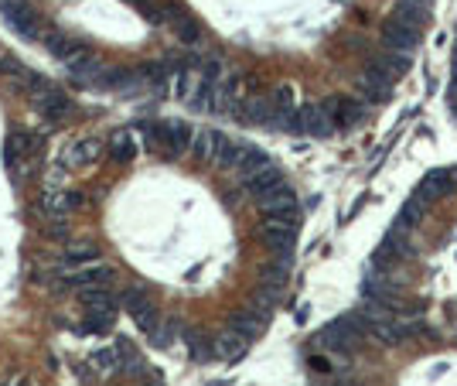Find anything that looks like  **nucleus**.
I'll list each match as a JSON object with an SVG mask.
<instances>
[{"label":"nucleus","mask_w":457,"mask_h":386,"mask_svg":"<svg viewBox=\"0 0 457 386\" xmlns=\"http://www.w3.org/2000/svg\"><path fill=\"white\" fill-rule=\"evenodd\" d=\"M137 130H144L147 133V140L157 144L161 151L168 157H178L184 154L188 147H191V140H195V133L188 124H181V120H154V124H137Z\"/></svg>","instance_id":"obj_1"},{"label":"nucleus","mask_w":457,"mask_h":386,"mask_svg":"<svg viewBox=\"0 0 457 386\" xmlns=\"http://www.w3.org/2000/svg\"><path fill=\"white\" fill-rule=\"evenodd\" d=\"M120 305L130 311V318L137 321L140 332L151 335L154 328L161 325V314H157V308L147 301V291H140V287H127V291L120 294Z\"/></svg>","instance_id":"obj_2"},{"label":"nucleus","mask_w":457,"mask_h":386,"mask_svg":"<svg viewBox=\"0 0 457 386\" xmlns=\"http://www.w3.org/2000/svg\"><path fill=\"white\" fill-rule=\"evenodd\" d=\"M34 147H41V140H34L31 133L25 130H11L7 133V144H4V164H7V171L14 175V178H21V171H25L27 157Z\"/></svg>","instance_id":"obj_3"},{"label":"nucleus","mask_w":457,"mask_h":386,"mask_svg":"<svg viewBox=\"0 0 457 386\" xmlns=\"http://www.w3.org/2000/svg\"><path fill=\"white\" fill-rule=\"evenodd\" d=\"M0 14H4V21L14 27L21 38H27V41L38 38V18L27 7V0H0Z\"/></svg>","instance_id":"obj_4"},{"label":"nucleus","mask_w":457,"mask_h":386,"mask_svg":"<svg viewBox=\"0 0 457 386\" xmlns=\"http://www.w3.org/2000/svg\"><path fill=\"white\" fill-rule=\"evenodd\" d=\"M382 41H386V48H396V52L409 55L420 48V27H409L400 18H389L382 25Z\"/></svg>","instance_id":"obj_5"},{"label":"nucleus","mask_w":457,"mask_h":386,"mask_svg":"<svg viewBox=\"0 0 457 386\" xmlns=\"http://www.w3.org/2000/svg\"><path fill=\"white\" fill-rule=\"evenodd\" d=\"M31 100H34V106H38V113L48 117V120H65V117L72 113V100H69L58 86H51V82L48 86H41Z\"/></svg>","instance_id":"obj_6"},{"label":"nucleus","mask_w":457,"mask_h":386,"mask_svg":"<svg viewBox=\"0 0 457 386\" xmlns=\"http://www.w3.org/2000/svg\"><path fill=\"white\" fill-rule=\"evenodd\" d=\"M457 188V171H451V168H433V171H427V178L420 181V199H427V202H433V199H447V195H454Z\"/></svg>","instance_id":"obj_7"},{"label":"nucleus","mask_w":457,"mask_h":386,"mask_svg":"<svg viewBox=\"0 0 457 386\" xmlns=\"http://www.w3.org/2000/svg\"><path fill=\"white\" fill-rule=\"evenodd\" d=\"M393 82H396L393 76H386L382 69L369 65L365 76L358 79V93L365 96V103H386V100L393 96Z\"/></svg>","instance_id":"obj_8"},{"label":"nucleus","mask_w":457,"mask_h":386,"mask_svg":"<svg viewBox=\"0 0 457 386\" xmlns=\"http://www.w3.org/2000/svg\"><path fill=\"white\" fill-rule=\"evenodd\" d=\"M325 109H328V117L334 120V127H345V130L365 120V103L348 100V96H331V100H325Z\"/></svg>","instance_id":"obj_9"},{"label":"nucleus","mask_w":457,"mask_h":386,"mask_svg":"<svg viewBox=\"0 0 457 386\" xmlns=\"http://www.w3.org/2000/svg\"><path fill=\"white\" fill-rule=\"evenodd\" d=\"M263 239L277 257L290 260L294 257V239H297V226H283V222H263Z\"/></svg>","instance_id":"obj_10"},{"label":"nucleus","mask_w":457,"mask_h":386,"mask_svg":"<svg viewBox=\"0 0 457 386\" xmlns=\"http://www.w3.org/2000/svg\"><path fill=\"white\" fill-rule=\"evenodd\" d=\"M102 154V140L100 137H79L76 144L62 154V164H69V168H89V164H96Z\"/></svg>","instance_id":"obj_11"},{"label":"nucleus","mask_w":457,"mask_h":386,"mask_svg":"<svg viewBox=\"0 0 457 386\" xmlns=\"http://www.w3.org/2000/svg\"><path fill=\"white\" fill-rule=\"evenodd\" d=\"M113 281V270L106 263H86V267H76V274H69L65 284L76 287V291H86V287H109Z\"/></svg>","instance_id":"obj_12"},{"label":"nucleus","mask_w":457,"mask_h":386,"mask_svg":"<svg viewBox=\"0 0 457 386\" xmlns=\"http://www.w3.org/2000/svg\"><path fill=\"white\" fill-rule=\"evenodd\" d=\"M79 206H82V195L76 188H55L45 195V208H48L51 219H69Z\"/></svg>","instance_id":"obj_13"},{"label":"nucleus","mask_w":457,"mask_h":386,"mask_svg":"<svg viewBox=\"0 0 457 386\" xmlns=\"http://www.w3.org/2000/svg\"><path fill=\"white\" fill-rule=\"evenodd\" d=\"M45 48H48L55 58H62V62H72L76 55L89 52V48H86V41H79V38L65 34V31H51V34H45Z\"/></svg>","instance_id":"obj_14"},{"label":"nucleus","mask_w":457,"mask_h":386,"mask_svg":"<svg viewBox=\"0 0 457 386\" xmlns=\"http://www.w3.org/2000/svg\"><path fill=\"white\" fill-rule=\"evenodd\" d=\"M228 137H222L219 130H202V133H195V140H191V151L198 161H219L222 151H226Z\"/></svg>","instance_id":"obj_15"},{"label":"nucleus","mask_w":457,"mask_h":386,"mask_svg":"<svg viewBox=\"0 0 457 386\" xmlns=\"http://www.w3.org/2000/svg\"><path fill=\"white\" fill-rule=\"evenodd\" d=\"M301 117H304V133H311V137H331L334 120L328 117L325 103H307V106H301Z\"/></svg>","instance_id":"obj_16"},{"label":"nucleus","mask_w":457,"mask_h":386,"mask_svg":"<svg viewBox=\"0 0 457 386\" xmlns=\"http://www.w3.org/2000/svg\"><path fill=\"white\" fill-rule=\"evenodd\" d=\"M277 185H283V175H280L277 164H266V168H259L253 175H246V192L256 195V199H263V195L273 192Z\"/></svg>","instance_id":"obj_17"},{"label":"nucleus","mask_w":457,"mask_h":386,"mask_svg":"<svg viewBox=\"0 0 457 386\" xmlns=\"http://www.w3.org/2000/svg\"><path fill=\"white\" fill-rule=\"evenodd\" d=\"M369 65H376V69H382L386 76H403V72H409V58L403 52H396V48H386V52H376L369 55Z\"/></svg>","instance_id":"obj_18"},{"label":"nucleus","mask_w":457,"mask_h":386,"mask_svg":"<svg viewBox=\"0 0 457 386\" xmlns=\"http://www.w3.org/2000/svg\"><path fill=\"white\" fill-rule=\"evenodd\" d=\"M109 157H113L116 164H130V161L137 157V140H133L130 130H116V133L109 137Z\"/></svg>","instance_id":"obj_19"},{"label":"nucleus","mask_w":457,"mask_h":386,"mask_svg":"<svg viewBox=\"0 0 457 386\" xmlns=\"http://www.w3.org/2000/svg\"><path fill=\"white\" fill-rule=\"evenodd\" d=\"M246 345H250V342H246L243 335H236L232 328H228V332L215 342V356L226 359V362H239L243 356H246Z\"/></svg>","instance_id":"obj_20"},{"label":"nucleus","mask_w":457,"mask_h":386,"mask_svg":"<svg viewBox=\"0 0 457 386\" xmlns=\"http://www.w3.org/2000/svg\"><path fill=\"white\" fill-rule=\"evenodd\" d=\"M263 325H266V314H256V311H239L232 318V332L243 335L246 342H253L256 335L263 332Z\"/></svg>","instance_id":"obj_21"},{"label":"nucleus","mask_w":457,"mask_h":386,"mask_svg":"<svg viewBox=\"0 0 457 386\" xmlns=\"http://www.w3.org/2000/svg\"><path fill=\"white\" fill-rule=\"evenodd\" d=\"M427 199H420V195H413V199H407L403 202V208H400V215H396V226H403V229H413L420 219H427Z\"/></svg>","instance_id":"obj_22"},{"label":"nucleus","mask_w":457,"mask_h":386,"mask_svg":"<svg viewBox=\"0 0 457 386\" xmlns=\"http://www.w3.org/2000/svg\"><path fill=\"white\" fill-rule=\"evenodd\" d=\"M96 260H100V246L86 243V239H79L65 250V267H86V263H96Z\"/></svg>","instance_id":"obj_23"},{"label":"nucleus","mask_w":457,"mask_h":386,"mask_svg":"<svg viewBox=\"0 0 457 386\" xmlns=\"http://www.w3.org/2000/svg\"><path fill=\"white\" fill-rule=\"evenodd\" d=\"M79 301L86 305V311H96V308H116L120 298H113L109 287H86V291H79Z\"/></svg>","instance_id":"obj_24"},{"label":"nucleus","mask_w":457,"mask_h":386,"mask_svg":"<svg viewBox=\"0 0 457 386\" xmlns=\"http://www.w3.org/2000/svg\"><path fill=\"white\" fill-rule=\"evenodd\" d=\"M127 4L144 18V21H151V25H168L164 4H157V0H127Z\"/></svg>","instance_id":"obj_25"},{"label":"nucleus","mask_w":457,"mask_h":386,"mask_svg":"<svg viewBox=\"0 0 457 386\" xmlns=\"http://www.w3.org/2000/svg\"><path fill=\"white\" fill-rule=\"evenodd\" d=\"M113 328V308H96V311H86V325H82V332H109Z\"/></svg>","instance_id":"obj_26"},{"label":"nucleus","mask_w":457,"mask_h":386,"mask_svg":"<svg viewBox=\"0 0 457 386\" xmlns=\"http://www.w3.org/2000/svg\"><path fill=\"white\" fill-rule=\"evenodd\" d=\"M393 18H400V21L409 25V27H423L427 25V18H430V11H427V7H413V4H400Z\"/></svg>","instance_id":"obj_27"},{"label":"nucleus","mask_w":457,"mask_h":386,"mask_svg":"<svg viewBox=\"0 0 457 386\" xmlns=\"http://www.w3.org/2000/svg\"><path fill=\"white\" fill-rule=\"evenodd\" d=\"M184 342H188V352H191V359H212V352H215V345L198 332H184Z\"/></svg>","instance_id":"obj_28"},{"label":"nucleus","mask_w":457,"mask_h":386,"mask_svg":"<svg viewBox=\"0 0 457 386\" xmlns=\"http://www.w3.org/2000/svg\"><path fill=\"white\" fill-rule=\"evenodd\" d=\"M116 359H120V369H130V373H137V369H140V352L130 345L127 338H120V342H116Z\"/></svg>","instance_id":"obj_29"},{"label":"nucleus","mask_w":457,"mask_h":386,"mask_svg":"<svg viewBox=\"0 0 457 386\" xmlns=\"http://www.w3.org/2000/svg\"><path fill=\"white\" fill-rule=\"evenodd\" d=\"M175 338H178V325H175V321H161V325H157V328L151 332V342L157 345V349L171 345Z\"/></svg>","instance_id":"obj_30"},{"label":"nucleus","mask_w":457,"mask_h":386,"mask_svg":"<svg viewBox=\"0 0 457 386\" xmlns=\"http://www.w3.org/2000/svg\"><path fill=\"white\" fill-rule=\"evenodd\" d=\"M270 103L277 106V109H290V106H294V89H290V86H277L273 96H270Z\"/></svg>","instance_id":"obj_31"},{"label":"nucleus","mask_w":457,"mask_h":386,"mask_svg":"<svg viewBox=\"0 0 457 386\" xmlns=\"http://www.w3.org/2000/svg\"><path fill=\"white\" fill-rule=\"evenodd\" d=\"M93 366H100V369H113V366H120L116 349H100V352H93Z\"/></svg>","instance_id":"obj_32"},{"label":"nucleus","mask_w":457,"mask_h":386,"mask_svg":"<svg viewBox=\"0 0 457 386\" xmlns=\"http://www.w3.org/2000/svg\"><path fill=\"white\" fill-rule=\"evenodd\" d=\"M311 366H314L318 373H328V369H331V366H328V359H321V356H314V359H311Z\"/></svg>","instance_id":"obj_33"},{"label":"nucleus","mask_w":457,"mask_h":386,"mask_svg":"<svg viewBox=\"0 0 457 386\" xmlns=\"http://www.w3.org/2000/svg\"><path fill=\"white\" fill-rule=\"evenodd\" d=\"M400 4H413V7H427L430 11V0H400Z\"/></svg>","instance_id":"obj_34"},{"label":"nucleus","mask_w":457,"mask_h":386,"mask_svg":"<svg viewBox=\"0 0 457 386\" xmlns=\"http://www.w3.org/2000/svg\"><path fill=\"white\" fill-rule=\"evenodd\" d=\"M140 386H164V383H161L157 376H151V380H144V383H140Z\"/></svg>","instance_id":"obj_35"},{"label":"nucleus","mask_w":457,"mask_h":386,"mask_svg":"<svg viewBox=\"0 0 457 386\" xmlns=\"http://www.w3.org/2000/svg\"><path fill=\"white\" fill-rule=\"evenodd\" d=\"M451 117L457 120V100H451Z\"/></svg>","instance_id":"obj_36"},{"label":"nucleus","mask_w":457,"mask_h":386,"mask_svg":"<svg viewBox=\"0 0 457 386\" xmlns=\"http://www.w3.org/2000/svg\"><path fill=\"white\" fill-rule=\"evenodd\" d=\"M454 76H457V48H454Z\"/></svg>","instance_id":"obj_37"},{"label":"nucleus","mask_w":457,"mask_h":386,"mask_svg":"<svg viewBox=\"0 0 457 386\" xmlns=\"http://www.w3.org/2000/svg\"><path fill=\"white\" fill-rule=\"evenodd\" d=\"M14 386H31V383H27V380H21V383H14Z\"/></svg>","instance_id":"obj_38"},{"label":"nucleus","mask_w":457,"mask_h":386,"mask_svg":"<svg viewBox=\"0 0 457 386\" xmlns=\"http://www.w3.org/2000/svg\"><path fill=\"white\" fill-rule=\"evenodd\" d=\"M331 386H355V383H331Z\"/></svg>","instance_id":"obj_39"}]
</instances>
